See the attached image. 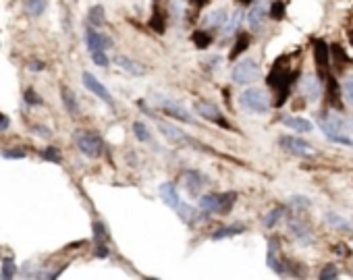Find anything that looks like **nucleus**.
Listing matches in <instances>:
<instances>
[{"instance_id": "nucleus-1", "label": "nucleus", "mask_w": 353, "mask_h": 280, "mask_svg": "<svg viewBox=\"0 0 353 280\" xmlns=\"http://www.w3.org/2000/svg\"><path fill=\"white\" fill-rule=\"evenodd\" d=\"M239 106L247 112H256V114H264L270 108V100L266 96V91L260 88H247L241 91L239 96Z\"/></svg>"}, {"instance_id": "nucleus-2", "label": "nucleus", "mask_w": 353, "mask_h": 280, "mask_svg": "<svg viewBox=\"0 0 353 280\" xmlns=\"http://www.w3.org/2000/svg\"><path fill=\"white\" fill-rule=\"evenodd\" d=\"M75 143L79 147V152L88 158H98L104 150V143L98 133H92V131H77L75 133Z\"/></svg>"}, {"instance_id": "nucleus-3", "label": "nucleus", "mask_w": 353, "mask_h": 280, "mask_svg": "<svg viewBox=\"0 0 353 280\" xmlns=\"http://www.w3.org/2000/svg\"><path fill=\"white\" fill-rule=\"evenodd\" d=\"M260 77V67L252 58H243L233 67V81L239 85H247Z\"/></svg>"}, {"instance_id": "nucleus-4", "label": "nucleus", "mask_w": 353, "mask_h": 280, "mask_svg": "<svg viewBox=\"0 0 353 280\" xmlns=\"http://www.w3.org/2000/svg\"><path fill=\"white\" fill-rule=\"evenodd\" d=\"M193 110L198 112L202 119H206L210 122H216V124H221V127L224 129H229V122L224 121V114L218 110V108L212 104V102H204V100H200V102H195L193 104Z\"/></svg>"}, {"instance_id": "nucleus-5", "label": "nucleus", "mask_w": 353, "mask_h": 280, "mask_svg": "<svg viewBox=\"0 0 353 280\" xmlns=\"http://www.w3.org/2000/svg\"><path fill=\"white\" fill-rule=\"evenodd\" d=\"M266 15H268V0H254L252 6H249V13H247V23L252 27V31L262 29Z\"/></svg>"}, {"instance_id": "nucleus-6", "label": "nucleus", "mask_w": 353, "mask_h": 280, "mask_svg": "<svg viewBox=\"0 0 353 280\" xmlns=\"http://www.w3.org/2000/svg\"><path fill=\"white\" fill-rule=\"evenodd\" d=\"M158 129H160V133L168 139V141H172V143H179V145H183V143H187V145H195V147H202L200 143H195L193 139H189L185 133L179 127H175V124H170V122H158Z\"/></svg>"}, {"instance_id": "nucleus-7", "label": "nucleus", "mask_w": 353, "mask_h": 280, "mask_svg": "<svg viewBox=\"0 0 353 280\" xmlns=\"http://www.w3.org/2000/svg\"><path fill=\"white\" fill-rule=\"evenodd\" d=\"M158 106H160V110H162L164 114L172 116V119H179V121H185V122H193V119H191L189 110H187L185 106H181L179 102H175V100H168V98H160Z\"/></svg>"}, {"instance_id": "nucleus-8", "label": "nucleus", "mask_w": 353, "mask_h": 280, "mask_svg": "<svg viewBox=\"0 0 353 280\" xmlns=\"http://www.w3.org/2000/svg\"><path fill=\"white\" fill-rule=\"evenodd\" d=\"M289 230H291V235L299 241L301 245H312V241H314L312 228L303 218H291V220H289Z\"/></svg>"}, {"instance_id": "nucleus-9", "label": "nucleus", "mask_w": 353, "mask_h": 280, "mask_svg": "<svg viewBox=\"0 0 353 280\" xmlns=\"http://www.w3.org/2000/svg\"><path fill=\"white\" fill-rule=\"evenodd\" d=\"M85 44H88V50L93 52V50H106V48H111L112 40L108 35L96 31V29L90 25V27H85Z\"/></svg>"}, {"instance_id": "nucleus-10", "label": "nucleus", "mask_w": 353, "mask_h": 280, "mask_svg": "<svg viewBox=\"0 0 353 280\" xmlns=\"http://www.w3.org/2000/svg\"><path fill=\"white\" fill-rule=\"evenodd\" d=\"M81 79H83V85H85V88H88L92 93H96V96H98L100 100H104V102H106L108 106L112 108V104H114V102H112V96H111V91H108V89L104 88V85H102V83L96 79V77H93L92 73H88V71H85V73L81 75Z\"/></svg>"}, {"instance_id": "nucleus-11", "label": "nucleus", "mask_w": 353, "mask_h": 280, "mask_svg": "<svg viewBox=\"0 0 353 280\" xmlns=\"http://www.w3.org/2000/svg\"><path fill=\"white\" fill-rule=\"evenodd\" d=\"M280 145L287 147V150L291 154H295V156H312L314 154V147L308 141L299 139V137H282Z\"/></svg>"}, {"instance_id": "nucleus-12", "label": "nucleus", "mask_w": 353, "mask_h": 280, "mask_svg": "<svg viewBox=\"0 0 353 280\" xmlns=\"http://www.w3.org/2000/svg\"><path fill=\"white\" fill-rule=\"evenodd\" d=\"M114 62L123 69L125 73H129V75H133V77H144V75L148 73V69L141 65V62L133 60V58H129V56H125V54H116V56H114Z\"/></svg>"}, {"instance_id": "nucleus-13", "label": "nucleus", "mask_w": 353, "mask_h": 280, "mask_svg": "<svg viewBox=\"0 0 353 280\" xmlns=\"http://www.w3.org/2000/svg\"><path fill=\"white\" fill-rule=\"evenodd\" d=\"M301 93L308 100H312V102H316V100L320 98V93H322V85H320V79L316 75H305L303 79H301Z\"/></svg>"}, {"instance_id": "nucleus-14", "label": "nucleus", "mask_w": 353, "mask_h": 280, "mask_svg": "<svg viewBox=\"0 0 353 280\" xmlns=\"http://www.w3.org/2000/svg\"><path fill=\"white\" fill-rule=\"evenodd\" d=\"M204 178L198 170H185L183 173V183H185V189L187 193H189L191 197H198L200 193H202V187H204Z\"/></svg>"}, {"instance_id": "nucleus-15", "label": "nucleus", "mask_w": 353, "mask_h": 280, "mask_svg": "<svg viewBox=\"0 0 353 280\" xmlns=\"http://www.w3.org/2000/svg\"><path fill=\"white\" fill-rule=\"evenodd\" d=\"M266 263L272 272L277 274H285V263L279 260V239H270L268 241V251H266Z\"/></svg>"}, {"instance_id": "nucleus-16", "label": "nucleus", "mask_w": 353, "mask_h": 280, "mask_svg": "<svg viewBox=\"0 0 353 280\" xmlns=\"http://www.w3.org/2000/svg\"><path fill=\"white\" fill-rule=\"evenodd\" d=\"M160 197H162L164 204H167L168 208H172V210H177L179 206H181V195H179L175 183H162L160 185Z\"/></svg>"}, {"instance_id": "nucleus-17", "label": "nucleus", "mask_w": 353, "mask_h": 280, "mask_svg": "<svg viewBox=\"0 0 353 280\" xmlns=\"http://www.w3.org/2000/svg\"><path fill=\"white\" fill-rule=\"evenodd\" d=\"M328 56H331V52H328V46L324 40H318L314 44V58H316V65L322 73L328 71Z\"/></svg>"}, {"instance_id": "nucleus-18", "label": "nucleus", "mask_w": 353, "mask_h": 280, "mask_svg": "<svg viewBox=\"0 0 353 280\" xmlns=\"http://www.w3.org/2000/svg\"><path fill=\"white\" fill-rule=\"evenodd\" d=\"M282 124L297 131V133H310V131L314 129L312 122L308 119H301V116H285V119H282Z\"/></svg>"}, {"instance_id": "nucleus-19", "label": "nucleus", "mask_w": 353, "mask_h": 280, "mask_svg": "<svg viewBox=\"0 0 353 280\" xmlns=\"http://www.w3.org/2000/svg\"><path fill=\"white\" fill-rule=\"evenodd\" d=\"M60 98H62V106L67 108L69 114H77V112H79V104H77L75 93L71 91L69 88H65V85L60 88Z\"/></svg>"}, {"instance_id": "nucleus-20", "label": "nucleus", "mask_w": 353, "mask_h": 280, "mask_svg": "<svg viewBox=\"0 0 353 280\" xmlns=\"http://www.w3.org/2000/svg\"><path fill=\"white\" fill-rule=\"evenodd\" d=\"M243 230H245L243 224H231V227H224V228H218L212 232V241H223V239H229L235 235H241Z\"/></svg>"}, {"instance_id": "nucleus-21", "label": "nucleus", "mask_w": 353, "mask_h": 280, "mask_svg": "<svg viewBox=\"0 0 353 280\" xmlns=\"http://www.w3.org/2000/svg\"><path fill=\"white\" fill-rule=\"evenodd\" d=\"M224 23H226V11L224 9H216L204 17V25L206 27H223Z\"/></svg>"}, {"instance_id": "nucleus-22", "label": "nucleus", "mask_w": 353, "mask_h": 280, "mask_svg": "<svg viewBox=\"0 0 353 280\" xmlns=\"http://www.w3.org/2000/svg\"><path fill=\"white\" fill-rule=\"evenodd\" d=\"M200 210L204 214H216L218 210V193H208L200 197Z\"/></svg>"}, {"instance_id": "nucleus-23", "label": "nucleus", "mask_w": 353, "mask_h": 280, "mask_svg": "<svg viewBox=\"0 0 353 280\" xmlns=\"http://www.w3.org/2000/svg\"><path fill=\"white\" fill-rule=\"evenodd\" d=\"M235 199H237V195L235 193H218V210H216V214H229L231 212V208L235 206Z\"/></svg>"}, {"instance_id": "nucleus-24", "label": "nucleus", "mask_w": 353, "mask_h": 280, "mask_svg": "<svg viewBox=\"0 0 353 280\" xmlns=\"http://www.w3.org/2000/svg\"><path fill=\"white\" fill-rule=\"evenodd\" d=\"M175 212H177L179 216H181V220H183V222H187V224H193V222L200 218L198 210L191 208L189 204H183V201H181V206H179V208L175 210Z\"/></svg>"}, {"instance_id": "nucleus-25", "label": "nucleus", "mask_w": 353, "mask_h": 280, "mask_svg": "<svg viewBox=\"0 0 353 280\" xmlns=\"http://www.w3.org/2000/svg\"><path fill=\"white\" fill-rule=\"evenodd\" d=\"M23 4H25V11H27V15H31V17H42L46 6H48L46 0H25Z\"/></svg>"}, {"instance_id": "nucleus-26", "label": "nucleus", "mask_w": 353, "mask_h": 280, "mask_svg": "<svg viewBox=\"0 0 353 280\" xmlns=\"http://www.w3.org/2000/svg\"><path fill=\"white\" fill-rule=\"evenodd\" d=\"M326 224H328V227H333L334 230H351V224L345 220L343 216L333 214V212L326 214Z\"/></svg>"}, {"instance_id": "nucleus-27", "label": "nucleus", "mask_w": 353, "mask_h": 280, "mask_svg": "<svg viewBox=\"0 0 353 280\" xmlns=\"http://www.w3.org/2000/svg\"><path fill=\"white\" fill-rule=\"evenodd\" d=\"M339 83L334 79H328V100H331V104L336 108V110H341V96H339Z\"/></svg>"}, {"instance_id": "nucleus-28", "label": "nucleus", "mask_w": 353, "mask_h": 280, "mask_svg": "<svg viewBox=\"0 0 353 280\" xmlns=\"http://www.w3.org/2000/svg\"><path fill=\"white\" fill-rule=\"evenodd\" d=\"M88 19H90V25H93V27H102V25H104V9H102L100 4L92 6L90 13H88Z\"/></svg>"}, {"instance_id": "nucleus-29", "label": "nucleus", "mask_w": 353, "mask_h": 280, "mask_svg": "<svg viewBox=\"0 0 353 280\" xmlns=\"http://www.w3.org/2000/svg\"><path fill=\"white\" fill-rule=\"evenodd\" d=\"M40 158H42L44 162H54V164H60V162H62V156H60V152H58L54 145L44 147V150L40 152Z\"/></svg>"}, {"instance_id": "nucleus-30", "label": "nucleus", "mask_w": 353, "mask_h": 280, "mask_svg": "<svg viewBox=\"0 0 353 280\" xmlns=\"http://www.w3.org/2000/svg\"><path fill=\"white\" fill-rule=\"evenodd\" d=\"M280 218H285V208H274V210H270L268 214L264 216V227H268V228H272L274 224H277Z\"/></svg>"}, {"instance_id": "nucleus-31", "label": "nucleus", "mask_w": 353, "mask_h": 280, "mask_svg": "<svg viewBox=\"0 0 353 280\" xmlns=\"http://www.w3.org/2000/svg\"><path fill=\"white\" fill-rule=\"evenodd\" d=\"M17 266H15V262L13 258H6L2 262V268H0V278H4V280H9V278H15L17 276Z\"/></svg>"}, {"instance_id": "nucleus-32", "label": "nucleus", "mask_w": 353, "mask_h": 280, "mask_svg": "<svg viewBox=\"0 0 353 280\" xmlns=\"http://www.w3.org/2000/svg\"><path fill=\"white\" fill-rule=\"evenodd\" d=\"M247 46H249V35H239V40L235 42L233 50H231V54H229V58L235 60V58L239 56V54H243V52L247 50Z\"/></svg>"}, {"instance_id": "nucleus-33", "label": "nucleus", "mask_w": 353, "mask_h": 280, "mask_svg": "<svg viewBox=\"0 0 353 280\" xmlns=\"http://www.w3.org/2000/svg\"><path fill=\"white\" fill-rule=\"evenodd\" d=\"M133 133H135V137L139 139V141H150L152 139V135H150V129L146 127L141 121H137V122H133Z\"/></svg>"}, {"instance_id": "nucleus-34", "label": "nucleus", "mask_w": 353, "mask_h": 280, "mask_svg": "<svg viewBox=\"0 0 353 280\" xmlns=\"http://www.w3.org/2000/svg\"><path fill=\"white\" fill-rule=\"evenodd\" d=\"M92 230H93V241L96 243H104V241L108 239V232H106V227L102 224L100 220H96L92 224Z\"/></svg>"}, {"instance_id": "nucleus-35", "label": "nucleus", "mask_w": 353, "mask_h": 280, "mask_svg": "<svg viewBox=\"0 0 353 280\" xmlns=\"http://www.w3.org/2000/svg\"><path fill=\"white\" fill-rule=\"evenodd\" d=\"M239 23H241V11H235V13H233V17H231V19H226V23H224V37H226V35H231L233 31L239 27Z\"/></svg>"}, {"instance_id": "nucleus-36", "label": "nucleus", "mask_w": 353, "mask_h": 280, "mask_svg": "<svg viewBox=\"0 0 353 280\" xmlns=\"http://www.w3.org/2000/svg\"><path fill=\"white\" fill-rule=\"evenodd\" d=\"M23 100H25V104L27 106H42L44 104V100L37 96V91L36 89H25V93H23Z\"/></svg>"}, {"instance_id": "nucleus-37", "label": "nucleus", "mask_w": 353, "mask_h": 280, "mask_svg": "<svg viewBox=\"0 0 353 280\" xmlns=\"http://www.w3.org/2000/svg\"><path fill=\"white\" fill-rule=\"evenodd\" d=\"M0 156H2L4 160H23L27 154H25V150L15 147V150H0Z\"/></svg>"}, {"instance_id": "nucleus-38", "label": "nucleus", "mask_w": 353, "mask_h": 280, "mask_svg": "<svg viewBox=\"0 0 353 280\" xmlns=\"http://www.w3.org/2000/svg\"><path fill=\"white\" fill-rule=\"evenodd\" d=\"M193 44L198 46V48H208L212 44V37L208 34H204V31H195L193 34Z\"/></svg>"}, {"instance_id": "nucleus-39", "label": "nucleus", "mask_w": 353, "mask_h": 280, "mask_svg": "<svg viewBox=\"0 0 353 280\" xmlns=\"http://www.w3.org/2000/svg\"><path fill=\"white\" fill-rule=\"evenodd\" d=\"M331 50H333V56H334V60H336V67H343V65H347V62L351 60V58L347 56V54L343 52L341 46H336V44H334Z\"/></svg>"}, {"instance_id": "nucleus-40", "label": "nucleus", "mask_w": 353, "mask_h": 280, "mask_svg": "<svg viewBox=\"0 0 353 280\" xmlns=\"http://www.w3.org/2000/svg\"><path fill=\"white\" fill-rule=\"evenodd\" d=\"M328 141L333 143H341V145H347V147H353V137H347V135H341V133H331L326 135Z\"/></svg>"}, {"instance_id": "nucleus-41", "label": "nucleus", "mask_w": 353, "mask_h": 280, "mask_svg": "<svg viewBox=\"0 0 353 280\" xmlns=\"http://www.w3.org/2000/svg\"><path fill=\"white\" fill-rule=\"evenodd\" d=\"M90 54H92V60L96 62L98 67H108V65H111V60H108V56H106L104 50H93Z\"/></svg>"}, {"instance_id": "nucleus-42", "label": "nucleus", "mask_w": 353, "mask_h": 280, "mask_svg": "<svg viewBox=\"0 0 353 280\" xmlns=\"http://www.w3.org/2000/svg\"><path fill=\"white\" fill-rule=\"evenodd\" d=\"M282 15H285V2H280V0L272 2V6H270V17H272L274 21H280Z\"/></svg>"}, {"instance_id": "nucleus-43", "label": "nucleus", "mask_w": 353, "mask_h": 280, "mask_svg": "<svg viewBox=\"0 0 353 280\" xmlns=\"http://www.w3.org/2000/svg\"><path fill=\"white\" fill-rule=\"evenodd\" d=\"M289 204H291L293 208H297V210H308L312 206V201L308 197H303V195H293L291 199H289Z\"/></svg>"}, {"instance_id": "nucleus-44", "label": "nucleus", "mask_w": 353, "mask_h": 280, "mask_svg": "<svg viewBox=\"0 0 353 280\" xmlns=\"http://www.w3.org/2000/svg\"><path fill=\"white\" fill-rule=\"evenodd\" d=\"M343 93H345V98H347V102L353 104V77H347L343 83Z\"/></svg>"}, {"instance_id": "nucleus-45", "label": "nucleus", "mask_w": 353, "mask_h": 280, "mask_svg": "<svg viewBox=\"0 0 353 280\" xmlns=\"http://www.w3.org/2000/svg\"><path fill=\"white\" fill-rule=\"evenodd\" d=\"M336 276H339V270H336L333 263H328V266L320 272V278L322 280H331V278H336Z\"/></svg>"}, {"instance_id": "nucleus-46", "label": "nucleus", "mask_w": 353, "mask_h": 280, "mask_svg": "<svg viewBox=\"0 0 353 280\" xmlns=\"http://www.w3.org/2000/svg\"><path fill=\"white\" fill-rule=\"evenodd\" d=\"M150 25L158 31V34H162L164 31V17H162V13H156L154 17H152V21H150Z\"/></svg>"}, {"instance_id": "nucleus-47", "label": "nucleus", "mask_w": 353, "mask_h": 280, "mask_svg": "<svg viewBox=\"0 0 353 280\" xmlns=\"http://www.w3.org/2000/svg\"><path fill=\"white\" fill-rule=\"evenodd\" d=\"M31 133L37 135V137H50L52 131L48 127H44V124H34V127H31Z\"/></svg>"}, {"instance_id": "nucleus-48", "label": "nucleus", "mask_w": 353, "mask_h": 280, "mask_svg": "<svg viewBox=\"0 0 353 280\" xmlns=\"http://www.w3.org/2000/svg\"><path fill=\"white\" fill-rule=\"evenodd\" d=\"M27 69L31 73H40V71H44V69H46V62H42V60H29Z\"/></svg>"}, {"instance_id": "nucleus-49", "label": "nucleus", "mask_w": 353, "mask_h": 280, "mask_svg": "<svg viewBox=\"0 0 353 280\" xmlns=\"http://www.w3.org/2000/svg\"><path fill=\"white\" fill-rule=\"evenodd\" d=\"M93 255H96V258H108V247L104 245V243H96V251H93Z\"/></svg>"}, {"instance_id": "nucleus-50", "label": "nucleus", "mask_w": 353, "mask_h": 280, "mask_svg": "<svg viewBox=\"0 0 353 280\" xmlns=\"http://www.w3.org/2000/svg\"><path fill=\"white\" fill-rule=\"evenodd\" d=\"M9 124H11V119H9V116H6V114H2V112H0V133L9 129Z\"/></svg>"}, {"instance_id": "nucleus-51", "label": "nucleus", "mask_w": 353, "mask_h": 280, "mask_svg": "<svg viewBox=\"0 0 353 280\" xmlns=\"http://www.w3.org/2000/svg\"><path fill=\"white\" fill-rule=\"evenodd\" d=\"M191 2H195V4H202V6H204V4H206V0H191Z\"/></svg>"}, {"instance_id": "nucleus-52", "label": "nucleus", "mask_w": 353, "mask_h": 280, "mask_svg": "<svg viewBox=\"0 0 353 280\" xmlns=\"http://www.w3.org/2000/svg\"><path fill=\"white\" fill-rule=\"evenodd\" d=\"M239 2H241V4H252L254 0H239Z\"/></svg>"}, {"instance_id": "nucleus-53", "label": "nucleus", "mask_w": 353, "mask_h": 280, "mask_svg": "<svg viewBox=\"0 0 353 280\" xmlns=\"http://www.w3.org/2000/svg\"><path fill=\"white\" fill-rule=\"evenodd\" d=\"M349 40H351V46H353V34H349Z\"/></svg>"}]
</instances>
